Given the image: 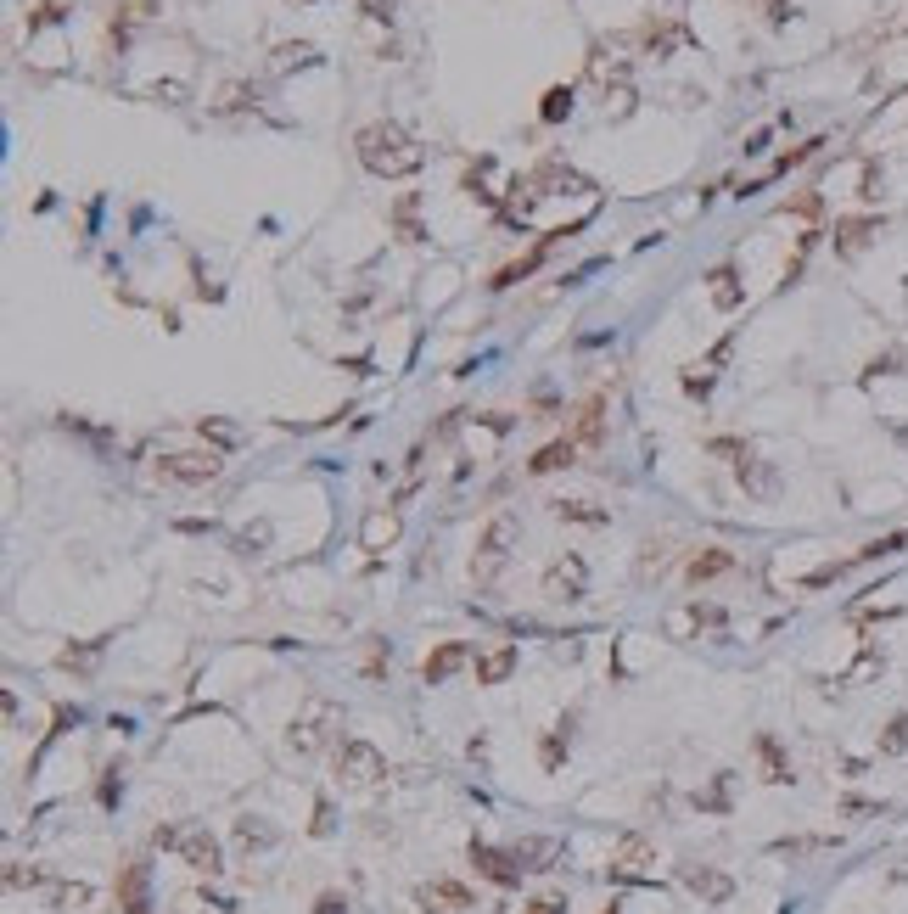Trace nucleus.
I'll use <instances>...</instances> for the list:
<instances>
[{"mask_svg": "<svg viewBox=\"0 0 908 914\" xmlns=\"http://www.w3.org/2000/svg\"><path fill=\"white\" fill-rule=\"evenodd\" d=\"M359 163H365L370 174H382V180H398V174H415L421 169V146H415V135H404L398 124H365L359 129Z\"/></svg>", "mask_w": 908, "mask_h": 914, "instance_id": "f257e3e1", "label": "nucleus"}, {"mask_svg": "<svg viewBox=\"0 0 908 914\" xmlns=\"http://www.w3.org/2000/svg\"><path fill=\"white\" fill-rule=\"evenodd\" d=\"M337 729H342V707H337V701L309 696V701H303V713L292 718V735H286V741H292V752H298V757H314V752H326V746H331Z\"/></svg>", "mask_w": 908, "mask_h": 914, "instance_id": "f03ea898", "label": "nucleus"}, {"mask_svg": "<svg viewBox=\"0 0 908 914\" xmlns=\"http://www.w3.org/2000/svg\"><path fill=\"white\" fill-rule=\"evenodd\" d=\"M219 472H225V460L213 455V449H185V455H163V460H157V477H163V483H185V488L213 483Z\"/></svg>", "mask_w": 908, "mask_h": 914, "instance_id": "7ed1b4c3", "label": "nucleus"}, {"mask_svg": "<svg viewBox=\"0 0 908 914\" xmlns=\"http://www.w3.org/2000/svg\"><path fill=\"white\" fill-rule=\"evenodd\" d=\"M511 544H516V516H511V511H499L494 522L483 528V539H477V584H488V578L505 567Z\"/></svg>", "mask_w": 908, "mask_h": 914, "instance_id": "20e7f679", "label": "nucleus"}, {"mask_svg": "<svg viewBox=\"0 0 908 914\" xmlns=\"http://www.w3.org/2000/svg\"><path fill=\"white\" fill-rule=\"evenodd\" d=\"M337 774H342V786H376V780H382L387 774V763H382V752H376V746L370 741H342L337 746Z\"/></svg>", "mask_w": 908, "mask_h": 914, "instance_id": "39448f33", "label": "nucleus"}, {"mask_svg": "<svg viewBox=\"0 0 908 914\" xmlns=\"http://www.w3.org/2000/svg\"><path fill=\"white\" fill-rule=\"evenodd\" d=\"M583 589H589V567H583V556H561L544 567V595L550 600H583Z\"/></svg>", "mask_w": 908, "mask_h": 914, "instance_id": "423d86ee", "label": "nucleus"}, {"mask_svg": "<svg viewBox=\"0 0 908 914\" xmlns=\"http://www.w3.org/2000/svg\"><path fill=\"white\" fill-rule=\"evenodd\" d=\"M740 561H735V550H724V544H701L696 556L684 561V584L690 589H701V584H712V578H729Z\"/></svg>", "mask_w": 908, "mask_h": 914, "instance_id": "0eeeda50", "label": "nucleus"}, {"mask_svg": "<svg viewBox=\"0 0 908 914\" xmlns=\"http://www.w3.org/2000/svg\"><path fill=\"white\" fill-rule=\"evenodd\" d=\"M645 864H656V847L645 842L639 830L617 836V847H611V875H617V881H639V875H645Z\"/></svg>", "mask_w": 908, "mask_h": 914, "instance_id": "6e6552de", "label": "nucleus"}, {"mask_svg": "<svg viewBox=\"0 0 908 914\" xmlns=\"http://www.w3.org/2000/svg\"><path fill=\"white\" fill-rule=\"evenodd\" d=\"M180 858H185V864H191L197 875H219V870H225L219 836H208V830H185V836H180Z\"/></svg>", "mask_w": 908, "mask_h": 914, "instance_id": "1a4fd4ad", "label": "nucleus"}, {"mask_svg": "<svg viewBox=\"0 0 908 914\" xmlns=\"http://www.w3.org/2000/svg\"><path fill=\"white\" fill-rule=\"evenodd\" d=\"M415 903L426 914H460V909H471V892L460 881H426V886H415Z\"/></svg>", "mask_w": 908, "mask_h": 914, "instance_id": "9d476101", "label": "nucleus"}, {"mask_svg": "<svg viewBox=\"0 0 908 914\" xmlns=\"http://www.w3.org/2000/svg\"><path fill=\"white\" fill-rule=\"evenodd\" d=\"M572 438H578L583 449H600V438H606V393H589V399L572 410Z\"/></svg>", "mask_w": 908, "mask_h": 914, "instance_id": "9b49d317", "label": "nucleus"}, {"mask_svg": "<svg viewBox=\"0 0 908 914\" xmlns=\"http://www.w3.org/2000/svg\"><path fill=\"white\" fill-rule=\"evenodd\" d=\"M118 909L152 914V870H146V864H129L124 870V881H118Z\"/></svg>", "mask_w": 908, "mask_h": 914, "instance_id": "f8f14e48", "label": "nucleus"}, {"mask_svg": "<svg viewBox=\"0 0 908 914\" xmlns=\"http://www.w3.org/2000/svg\"><path fill=\"white\" fill-rule=\"evenodd\" d=\"M471 864H477V875H488L494 886H516V881H522V864H516L511 853L483 847V842H471Z\"/></svg>", "mask_w": 908, "mask_h": 914, "instance_id": "ddd939ff", "label": "nucleus"}, {"mask_svg": "<svg viewBox=\"0 0 908 914\" xmlns=\"http://www.w3.org/2000/svg\"><path fill=\"white\" fill-rule=\"evenodd\" d=\"M679 881L690 886L701 903H729V892H735V881H729V875H718V870H707V864H701V870H696V864H684Z\"/></svg>", "mask_w": 908, "mask_h": 914, "instance_id": "4468645a", "label": "nucleus"}, {"mask_svg": "<svg viewBox=\"0 0 908 914\" xmlns=\"http://www.w3.org/2000/svg\"><path fill=\"white\" fill-rule=\"evenodd\" d=\"M511 858L522 870H550L555 858H561V842H555V836H522V842L511 847Z\"/></svg>", "mask_w": 908, "mask_h": 914, "instance_id": "2eb2a0df", "label": "nucleus"}, {"mask_svg": "<svg viewBox=\"0 0 908 914\" xmlns=\"http://www.w3.org/2000/svg\"><path fill=\"white\" fill-rule=\"evenodd\" d=\"M466 657H471V651H466L460 640L438 645V651H432V657L421 662V679H426V685H443V679H449L454 668H466Z\"/></svg>", "mask_w": 908, "mask_h": 914, "instance_id": "dca6fc26", "label": "nucleus"}, {"mask_svg": "<svg viewBox=\"0 0 908 914\" xmlns=\"http://www.w3.org/2000/svg\"><path fill=\"white\" fill-rule=\"evenodd\" d=\"M578 449H583L578 438H555V443H544L539 455L527 460V472H533V477H544V472H561V466H572V460H578Z\"/></svg>", "mask_w": 908, "mask_h": 914, "instance_id": "f3484780", "label": "nucleus"}, {"mask_svg": "<svg viewBox=\"0 0 908 914\" xmlns=\"http://www.w3.org/2000/svg\"><path fill=\"white\" fill-rule=\"evenodd\" d=\"M701 623H718V612H712V606H701V600H690V606H673V612H667V634H673V640H690Z\"/></svg>", "mask_w": 908, "mask_h": 914, "instance_id": "a211bd4d", "label": "nucleus"}, {"mask_svg": "<svg viewBox=\"0 0 908 914\" xmlns=\"http://www.w3.org/2000/svg\"><path fill=\"white\" fill-rule=\"evenodd\" d=\"M707 292H712V303H718L724 315L746 303V286H740V275L729 270V264H724V270H712V275H707Z\"/></svg>", "mask_w": 908, "mask_h": 914, "instance_id": "6ab92c4d", "label": "nucleus"}, {"mask_svg": "<svg viewBox=\"0 0 908 914\" xmlns=\"http://www.w3.org/2000/svg\"><path fill=\"white\" fill-rule=\"evenodd\" d=\"M875 230H880V219H841V225H836V253H841V258L864 253Z\"/></svg>", "mask_w": 908, "mask_h": 914, "instance_id": "aec40b11", "label": "nucleus"}, {"mask_svg": "<svg viewBox=\"0 0 908 914\" xmlns=\"http://www.w3.org/2000/svg\"><path fill=\"white\" fill-rule=\"evenodd\" d=\"M516 668V645H494L488 657H477V685H499V679H511Z\"/></svg>", "mask_w": 908, "mask_h": 914, "instance_id": "412c9836", "label": "nucleus"}, {"mask_svg": "<svg viewBox=\"0 0 908 914\" xmlns=\"http://www.w3.org/2000/svg\"><path fill=\"white\" fill-rule=\"evenodd\" d=\"M757 757H763V780H774V786H785V780H791V769H785L780 741H774V735H757Z\"/></svg>", "mask_w": 908, "mask_h": 914, "instance_id": "4be33fe9", "label": "nucleus"}, {"mask_svg": "<svg viewBox=\"0 0 908 914\" xmlns=\"http://www.w3.org/2000/svg\"><path fill=\"white\" fill-rule=\"evenodd\" d=\"M667 550H673L667 539H645V550H639V584H651V578H662V567H667Z\"/></svg>", "mask_w": 908, "mask_h": 914, "instance_id": "5701e85b", "label": "nucleus"}, {"mask_svg": "<svg viewBox=\"0 0 908 914\" xmlns=\"http://www.w3.org/2000/svg\"><path fill=\"white\" fill-rule=\"evenodd\" d=\"M45 898H51V909H85V903H90V886L85 881H57Z\"/></svg>", "mask_w": 908, "mask_h": 914, "instance_id": "b1692460", "label": "nucleus"}, {"mask_svg": "<svg viewBox=\"0 0 908 914\" xmlns=\"http://www.w3.org/2000/svg\"><path fill=\"white\" fill-rule=\"evenodd\" d=\"M740 483L752 488V494H763V500L774 494V488H780V483H774V472H768L763 460H740Z\"/></svg>", "mask_w": 908, "mask_h": 914, "instance_id": "393cba45", "label": "nucleus"}, {"mask_svg": "<svg viewBox=\"0 0 908 914\" xmlns=\"http://www.w3.org/2000/svg\"><path fill=\"white\" fill-rule=\"evenodd\" d=\"M398 539V516H370L365 522V544L370 550H382V544H393Z\"/></svg>", "mask_w": 908, "mask_h": 914, "instance_id": "a878e982", "label": "nucleus"}, {"mask_svg": "<svg viewBox=\"0 0 908 914\" xmlns=\"http://www.w3.org/2000/svg\"><path fill=\"white\" fill-rule=\"evenodd\" d=\"M567 113H572V90H567V85H555L550 96H544L539 118H544V124H561V118H567Z\"/></svg>", "mask_w": 908, "mask_h": 914, "instance_id": "bb28decb", "label": "nucleus"}, {"mask_svg": "<svg viewBox=\"0 0 908 914\" xmlns=\"http://www.w3.org/2000/svg\"><path fill=\"white\" fill-rule=\"evenodd\" d=\"M880 752H886V757L908 752V713H897L892 724H886V735H880Z\"/></svg>", "mask_w": 908, "mask_h": 914, "instance_id": "cd10ccee", "label": "nucleus"}, {"mask_svg": "<svg viewBox=\"0 0 908 914\" xmlns=\"http://www.w3.org/2000/svg\"><path fill=\"white\" fill-rule=\"evenodd\" d=\"M555 516H567V522H606V511H595L589 500H555Z\"/></svg>", "mask_w": 908, "mask_h": 914, "instance_id": "c85d7f7f", "label": "nucleus"}, {"mask_svg": "<svg viewBox=\"0 0 908 914\" xmlns=\"http://www.w3.org/2000/svg\"><path fill=\"white\" fill-rule=\"evenodd\" d=\"M908 544V533H892V539H875V544H864L858 550V561H880V556H892V550H903Z\"/></svg>", "mask_w": 908, "mask_h": 914, "instance_id": "c756f323", "label": "nucleus"}, {"mask_svg": "<svg viewBox=\"0 0 908 914\" xmlns=\"http://www.w3.org/2000/svg\"><path fill=\"white\" fill-rule=\"evenodd\" d=\"M236 836H242L247 847H275V830L270 825H253V819H242V825H236Z\"/></svg>", "mask_w": 908, "mask_h": 914, "instance_id": "7c9ffc66", "label": "nucleus"}, {"mask_svg": "<svg viewBox=\"0 0 908 914\" xmlns=\"http://www.w3.org/2000/svg\"><path fill=\"white\" fill-rule=\"evenodd\" d=\"M712 455H729L740 466V460H752V449H746V443H735V438H712Z\"/></svg>", "mask_w": 908, "mask_h": 914, "instance_id": "2f4dec72", "label": "nucleus"}, {"mask_svg": "<svg viewBox=\"0 0 908 914\" xmlns=\"http://www.w3.org/2000/svg\"><path fill=\"white\" fill-rule=\"evenodd\" d=\"M314 51L309 45H281V51H275V68H292V62H309Z\"/></svg>", "mask_w": 908, "mask_h": 914, "instance_id": "473e14b6", "label": "nucleus"}, {"mask_svg": "<svg viewBox=\"0 0 908 914\" xmlns=\"http://www.w3.org/2000/svg\"><path fill=\"white\" fill-rule=\"evenodd\" d=\"M314 914H348V903H342L337 892H320V898H314Z\"/></svg>", "mask_w": 908, "mask_h": 914, "instance_id": "72a5a7b5", "label": "nucleus"}, {"mask_svg": "<svg viewBox=\"0 0 908 914\" xmlns=\"http://www.w3.org/2000/svg\"><path fill=\"white\" fill-rule=\"evenodd\" d=\"M398 230H404V242H421V230H415V208H410V202L398 208Z\"/></svg>", "mask_w": 908, "mask_h": 914, "instance_id": "f704fd0d", "label": "nucleus"}, {"mask_svg": "<svg viewBox=\"0 0 908 914\" xmlns=\"http://www.w3.org/2000/svg\"><path fill=\"white\" fill-rule=\"evenodd\" d=\"M393 6H398V0H359V12L376 17V23H382V17H393Z\"/></svg>", "mask_w": 908, "mask_h": 914, "instance_id": "c9c22d12", "label": "nucleus"}, {"mask_svg": "<svg viewBox=\"0 0 908 914\" xmlns=\"http://www.w3.org/2000/svg\"><path fill=\"white\" fill-rule=\"evenodd\" d=\"M527 914H567V903H561V898H533V903H527Z\"/></svg>", "mask_w": 908, "mask_h": 914, "instance_id": "e433bc0d", "label": "nucleus"}, {"mask_svg": "<svg viewBox=\"0 0 908 914\" xmlns=\"http://www.w3.org/2000/svg\"><path fill=\"white\" fill-rule=\"evenodd\" d=\"M561 752H567V746H561V735H550V741H544V769H555V763H561Z\"/></svg>", "mask_w": 908, "mask_h": 914, "instance_id": "4c0bfd02", "label": "nucleus"}, {"mask_svg": "<svg viewBox=\"0 0 908 914\" xmlns=\"http://www.w3.org/2000/svg\"><path fill=\"white\" fill-rule=\"evenodd\" d=\"M791 214L813 219V214H819V197H813V191H808V197H796V202H791Z\"/></svg>", "mask_w": 908, "mask_h": 914, "instance_id": "58836bf2", "label": "nucleus"}, {"mask_svg": "<svg viewBox=\"0 0 908 914\" xmlns=\"http://www.w3.org/2000/svg\"><path fill=\"white\" fill-rule=\"evenodd\" d=\"M768 6V23H785V17H791V6H785V0H763Z\"/></svg>", "mask_w": 908, "mask_h": 914, "instance_id": "ea45409f", "label": "nucleus"}, {"mask_svg": "<svg viewBox=\"0 0 908 914\" xmlns=\"http://www.w3.org/2000/svg\"><path fill=\"white\" fill-rule=\"evenodd\" d=\"M326 830H331V808L320 802V808H314V836H326Z\"/></svg>", "mask_w": 908, "mask_h": 914, "instance_id": "a19ab883", "label": "nucleus"}]
</instances>
